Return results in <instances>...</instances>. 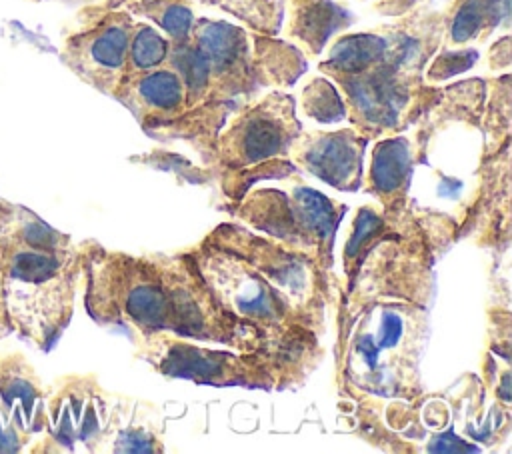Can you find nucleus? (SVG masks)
<instances>
[{
	"instance_id": "nucleus-1",
	"label": "nucleus",
	"mask_w": 512,
	"mask_h": 454,
	"mask_svg": "<svg viewBox=\"0 0 512 454\" xmlns=\"http://www.w3.org/2000/svg\"><path fill=\"white\" fill-rule=\"evenodd\" d=\"M222 308L276 348H324L326 304L338 288L318 264L240 222H220L186 248Z\"/></svg>"
},
{
	"instance_id": "nucleus-2",
	"label": "nucleus",
	"mask_w": 512,
	"mask_h": 454,
	"mask_svg": "<svg viewBox=\"0 0 512 454\" xmlns=\"http://www.w3.org/2000/svg\"><path fill=\"white\" fill-rule=\"evenodd\" d=\"M82 260L84 240L74 242L18 204L2 258V302L10 332L48 352L72 320Z\"/></svg>"
},
{
	"instance_id": "nucleus-3",
	"label": "nucleus",
	"mask_w": 512,
	"mask_h": 454,
	"mask_svg": "<svg viewBox=\"0 0 512 454\" xmlns=\"http://www.w3.org/2000/svg\"><path fill=\"white\" fill-rule=\"evenodd\" d=\"M436 250L422 228L414 204L402 212L358 206L342 250L344 288L338 316L368 302L396 300L426 306L434 294Z\"/></svg>"
},
{
	"instance_id": "nucleus-4",
	"label": "nucleus",
	"mask_w": 512,
	"mask_h": 454,
	"mask_svg": "<svg viewBox=\"0 0 512 454\" xmlns=\"http://www.w3.org/2000/svg\"><path fill=\"white\" fill-rule=\"evenodd\" d=\"M428 336V308L412 302H368L338 316L334 354L342 396L418 400Z\"/></svg>"
},
{
	"instance_id": "nucleus-5",
	"label": "nucleus",
	"mask_w": 512,
	"mask_h": 454,
	"mask_svg": "<svg viewBox=\"0 0 512 454\" xmlns=\"http://www.w3.org/2000/svg\"><path fill=\"white\" fill-rule=\"evenodd\" d=\"M130 340L136 356L166 378L266 392H282L304 384L324 356V348L264 346L252 352L208 348L170 332L130 336Z\"/></svg>"
},
{
	"instance_id": "nucleus-6",
	"label": "nucleus",
	"mask_w": 512,
	"mask_h": 454,
	"mask_svg": "<svg viewBox=\"0 0 512 454\" xmlns=\"http://www.w3.org/2000/svg\"><path fill=\"white\" fill-rule=\"evenodd\" d=\"M132 402L108 394L94 374H66L48 386V452H162V440L136 424Z\"/></svg>"
},
{
	"instance_id": "nucleus-7",
	"label": "nucleus",
	"mask_w": 512,
	"mask_h": 454,
	"mask_svg": "<svg viewBox=\"0 0 512 454\" xmlns=\"http://www.w3.org/2000/svg\"><path fill=\"white\" fill-rule=\"evenodd\" d=\"M290 190L252 186L238 202L226 204V212L250 230L270 238L290 252L312 258L332 278V248L338 224L348 212L344 202L304 184L296 174Z\"/></svg>"
},
{
	"instance_id": "nucleus-8",
	"label": "nucleus",
	"mask_w": 512,
	"mask_h": 454,
	"mask_svg": "<svg viewBox=\"0 0 512 454\" xmlns=\"http://www.w3.org/2000/svg\"><path fill=\"white\" fill-rule=\"evenodd\" d=\"M170 300V334L252 352L268 344L262 334L230 316L216 300L188 250L150 252Z\"/></svg>"
},
{
	"instance_id": "nucleus-9",
	"label": "nucleus",
	"mask_w": 512,
	"mask_h": 454,
	"mask_svg": "<svg viewBox=\"0 0 512 454\" xmlns=\"http://www.w3.org/2000/svg\"><path fill=\"white\" fill-rule=\"evenodd\" d=\"M332 80L342 94L352 128L366 140L398 134L440 98V90L424 86V76L390 66H374Z\"/></svg>"
},
{
	"instance_id": "nucleus-10",
	"label": "nucleus",
	"mask_w": 512,
	"mask_h": 454,
	"mask_svg": "<svg viewBox=\"0 0 512 454\" xmlns=\"http://www.w3.org/2000/svg\"><path fill=\"white\" fill-rule=\"evenodd\" d=\"M300 132L294 98L280 90L268 92L240 108L216 134L206 158L208 170L220 176L288 158V148Z\"/></svg>"
},
{
	"instance_id": "nucleus-11",
	"label": "nucleus",
	"mask_w": 512,
	"mask_h": 454,
	"mask_svg": "<svg viewBox=\"0 0 512 454\" xmlns=\"http://www.w3.org/2000/svg\"><path fill=\"white\" fill-rule=\"evenodd\" d=\"M132 28L134 20L124 8L94 12L64 38L60 60L82 82L106 96H114L124 78Z\"/></svg>"
},
{
	"instance_id": "nucleus-12",
	"label": "nucleus",
	"mask_w": 512,
	"mask_h": 454,
	"mask_svg": "<svg viewBox=\"0 0 512 454\" xmlns=\"http://www.w3.org/2000/svg\"><path fill=\"white\" fill-rule=\"evenodd\" d=\"M368 140L352 126L340 130H302L288 148V160L328 186L356 192L364 176V150Z\"/></svg>"
},
{
	"instance_id": "nucleus-13",
	"label": "nucleus",
	"mask_w": 512,
	"mask_h": 454,
	"mask_svg": "<svg viewBox=\"0 0 512 454\" xmlns=\"http://www.w3.org/2000/svg\"><path fill=\"white\" fill-rule=\"evenodd\" d=\"M478 186L456 228L458 238H474L478 246L506 252L510 246V146L480 162Z\"/></svg>"
},
{
	"instance_id": "nucleus-14",
	"label": "nucleus",
	"mask_w": 512,
	"mask_h": 454,
	"mask_svg": "<svg viewBox=\"0 0 512 454\" xmlns=\"http://www.w3.org/2000/svg\"><path fill=\"white\" fill-rule=\"evenodd\" d=\"M112 98L122 102L148 132L174 126L186 112L184 82L168 64L122 78Z\"/></svg>"
},
{
	"instance_id": "nucleus-15",
	"label": "nucleus",
	"mask_w": 512,
	"mask_h": 454,
	"mask_svg": "<svg viewBox=\"0 0 512 454\" xmlns=\"http://www.w3.org/2000/svg\"><path fill=\"white\" fill-rule=\"evenodd\" d=\"M48 386L22 352L0 354V420L32 436L46 428Z\"/></svg>"
},
{
	"instance_id": "nucleus-16",
	"label": "nucleus",
	"mask_w": 512,
	"mask_h": 454,
	"mask_svg": "<svg viewBox=\"0 0 512 454\" xmlns=\"http://www.w3.org/2000/svg\"><path fill=\"white\" fill-rule=\"evenodd\" d=\"M414 168V146L406 136L380 138L370 152V166L360 188L374 196L382 210L402 212L410 206Z\"/></svg>"
},
{
	"instance_id": "nucleus-17",
	"label": "nucleus",
	"mask_w": 512,
	"mask_h": 454,
	"mask_svg": "<svg viewBox=\"0 0 512 454\" xmlns=\"http://www.w3.org/2000/svg\"><path fill=\"white\" fill-rule=\"evenodd\" d=\"M288 2V26L286 36L296 48L316 58L326 42L352 24V14L334 0H286Z\"/></svg>"
},
{
	"instance_id": "nucleus-18",
	"label": "nucleus",
	"mask_w": 512,
	"mask_h": 454,
	"mask_svg": "<svg viewBox=\"0 0 512 454\" xmlns=\"http://www.w3.org/2000/svg\"><path fill=\"white\" fill-rule=\"evenodd\" d=\"M510 16V0H454L444 14L446 46L484 42Z\"/></svg>"
},
{
	"instance_id": "nucleus-19",
	"label": "nucleus",
	"mask_w": 512,
	"mask_h": 454,
	"mask_svg": "<svg viewBox=\"0 0 512 454\" xmlns=\"http://www.w3.org/2000/svg\"><path fill=\"white\" fill-rule=\"evenodd\" d=\"M488 106L484 112V144H482V160L496 156L504 146H510V76L488 82Z\"/></svg>"
},
{
	"instance_id": "nucleus-20",
	"label": "nucleus",
	"mask_w": 512,
	"mask_h": 454,
	"mask_svg": "<svg viewBox=\"0 0 512 454\" xmlns=\"http://www.w3.org/2000/svg\"><path fill=\"white\" fill-rule=\"evenodd\" d=\"M124 10L152 20L172 44L184 42L194 26V12L184 0H124Z\"/></svg>"
},
{
	"instance_id": "nucleus-21",
	"label": "nucleus",
	"mask_w": 512,
	"mask_h": 454,
	"mask_svg": "<svg viewBox=\"0 0 512 454\" xmlns=\"http://www.w3.org/2000/svg\"><path fill=\"white\" fill-rule=\"evenodd\" d=\"M170 48V38L156 26L146 22H134L126 54L124 78L164 66L168 62Z\"/></svg>"
},
{
	"instance_id": "nucleus-22",
	"label": "nucleus",
	"mask_w": 512,
	"mask_h": 454,
	"mask_svg": "<svg viewBox=\"0 0 512 454\" xmlns=\"http://www.w3.org/2000/svg\"><path fill=\"white\" fill-rule=\"evenodd\" d=\"M302 112L320 124L340 122L346 118V106L340 90L324 76L310 78L300 90Z\"/></svg>"
},
{
	"instance_id": "nucleus-23",
	"label": "nucleus",
	"mask_w": 512,
	"mask_h": 454,
	"mask_svg": "<svg viewBox=\"0 0 512 454\" xmlns=\"http://www.w3.org/2000/svg\"><path fill=\"white\" fill-rule=\"evenodd\" d=\"M510 294L508 286L502 290V298L496 294V304L488 308V352L510 362Z\"/></svg>"
},
{
	"instance_id": "nucleus-24",
	"label": "nucleus",
	"mask_w": 512,
	"mask_h": 454,
	"mask_svg": "<svg viewBox=\"0 0 512 454\" xmlns=\"http://www.w3.org/2000/svg\"><path fill=\"white\" fill-rule=\"evenodd\" d=\"M478 60V50L474 48H442L436 56L430 58V66L426 68V80L442 82L446 78H452L468 68L474 66Z\"/></svg>"
},
{
	"instance_id": "nucleus-25",
	"label": "nucleus",
	"mask_w": 512,
	"mask_h": 454,
	"mask_svg": "<svg viewBox=\"0 0 512 454\" xmlns=\"http://www.w3.org/2000/svg\"><path fill=\"white\" fill-rule=\"evenodd\" d=\"M18 212V204L8 202L6 198L0 196V340L10 334L8 322H6V312H4V302H2V258H4V240L6 232Z\"/></svg>"
},
{
	"instance_id": "nucleus-26",
	"label": "nucleus",
	"mask_w": 512,
	"mask_h": 454,
	"mask_svg": "<svg viewBox=\"0 0 512 454\" xmlns=\"http://www.w3.org/2000/svg\"><path fill=\"white\" fill-rule=\"evenodd\" d=\"M30 438L14 428H6L0 420V452H22L30 444Z\"/></svg>"
},
{
	"instance_id": "nucleus-27",
	"label": "nucleus",
	"mask_w": 512,
	"mask_h": 454,
	"mask_svg": "<svg viewBox=\"0 0 512 454\" xmlns=\"http://www.w3.org/2000/svg\"><path fill=\"white\" fill-rule=\"evenodd\" d=\"M488 64L492 70L510 66V36H502L496 40L488 52Z\"/></svg>"
},
{
	"instance_id": "nucleus-28",
	"label": "nucleus",
	"mask_w": 512,
	"mask_h": 454,
	"mask_svg": "<svg viewBox=\"0 0 512 454\" xmlns=\"http://www.w3.org/2000/svg\"><path fill=\"white\" fill-rule=\"evenodd\" d=\"M370 2H376L384 14H404L418 0H370Z\"/></svg>"
}]
</instances>
